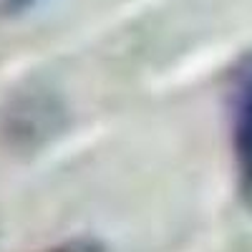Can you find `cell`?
Instances as JSON below:
<instances>
[{
	"instance_id": "obj_1",
	"label": "cell",
	"mask_w": 252,
	"mask_h": 252,
	"mask_svg": "<svg viewBox=\"0 0 252 252\" xmlns=\"http://www.w3.org/2000/svg\"><path fill=\"white\" fill-rule=\"evenodd\" d=\"M224 101L237 192L242 204L252 209V51L240 53L227 68Z\"/></svg>"
},
{
	"instance_id": "obj_2",
	"label": "cell",
	"mask_w": 252,
	"mask_h": 252,
	"mask_svg": "<svg viewBox=\"0 0 252 252\" xmlns=\"http://www.w3.org/2000/svg\"><path fill=\"white\" fill-rule=\"evenodd\" d=\"M63 126H66V109L61 106L58 96L48 91H28L18 96L5 111L3 129L10 146L33 152L48 144Z\"/></svg>"
},
{
	"instance_id": "obj_3",
	"label": "cell",
	"mask_w": 252,
	"mask_h": 252,
	"mask_svg": "<svg viewBox=\"0 0 252 252\" xmlns=\"http://www.w3.org/2000/svg\"><path fill=\"white\" fill-rule=\"evenodd\" d=\"M43 252H106V245L96 237H89V235H81V237H71L66 242H58Z\"/></svg>"
},
{
	"instance_id": "obj_4",
	"label": "cell",
	"mask_w": 252,
	"mask_h": 252,
	"mask_svg": "<svg viewBox=\"0 0 252 252\" xmlns=\"http://www.w3.org/2000/svg\"><path fill=\"white\" fill-rule=\"evenodd\" d=\"M40 0H0V15L3 18H15V15H23L31 8H35Z\"/></svg>"
}]
</instances>
